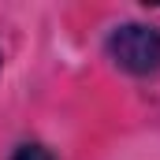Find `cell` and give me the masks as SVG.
Instances as JSON below:
<instances>
[{
	"label": "cell",
	"mask_w": 160,
	"mask_h": 160,
	"mask_svg": "<svg viewBox=\"0 0 160 160\" xmlns=\"http://www.w3.org/2000/svg\"><path fill=\"white\" fill-rule=\"evenodd\" d=\"M11 160H56V157H52L45 145H19Z\"/></svg>",
	"instance_id": "7a4b0ae2"
},
{
	"label": "cell",
	"mask_w": 160,
	"mask_h": 160,
	"mask_svg": "<svg viewBox=\"0 0 160 160\" xmlns=\"http://www.w3.org/2000/svg\"><path fill=\"white\" fill-rule=\"evenodd\" d=\"M108 52L130 75H153L160 71V30L157 26H142V22H127L116 26L108 38Z\"/></svg>",
	"instance_id": "6da1fadb"
}]
</instances>
